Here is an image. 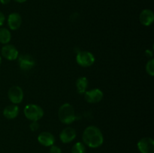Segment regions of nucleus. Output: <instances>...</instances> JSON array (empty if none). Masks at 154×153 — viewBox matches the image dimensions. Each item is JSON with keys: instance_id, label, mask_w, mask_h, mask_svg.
Instances as JSON below:
<instances>
[{"instance_id": "obj_24", "label": "nucleus", "mask_w": 154, "mask_h": 153, "mask_svg": "<svg viewBox=\"0 0 154 153\" xmlns=\"http://www.w3.org/2000/svg\"><path fill=\"white\" fill-rule=\"evenodd\" d=\"M14 1H16L17 2H19V3H23V2H25L26 0H14Z\"/></svg>"}, {"instance_id": "obj_2", "label": "nucleus", "mask_w": 154, "mask_h": 153, "mask_svg": "<svg viewBox=\"0 0 154 153\" xmlns=\"http://www.w3.org/2000/svg\"><path fill=\"white\" fill-rule=\"evenodd\" d=\"M58 117L60 122L63 124H72L76 120L75 108L69 103L63 104L58 110Z\"/></svg>"}, {"instance_id": "obj_25", "label": "nucleus", "mask_w": 154, "mask_h": 153, "mask_svg": "<svg viewBox=\"0 0 154 153\" xmlns=\"http://www.w3.org/2000/svg\"><path fill=\"white\" fill-rule=\"evenodd\" d=\"M1 62H2V58H1V56H0V64H1Z\"/></svg>"}, {"instance_id": "obj_9", "label": "nucleus", "mask_w": 154, "mask_h": 153, "mask_svg": "<svg viewBox=\"0 0 154 153\" xmlns=\"http://www.w3.org/2000/svg\"><path fill=\"white\" fill-rule=\"evenodd\" d=\"M2 56L9 61L16 60L19 56L17 49L12 44H6L1 50Z\"/></svg>"}, {"instance_id": "obj_20", "label": "nucleus", "mask_w": 154, "mask_h": 153, "mask_svg": "<svg viewBox=\"0 0 154 153\" xmlns=\"http://www.w3.org/2000/svg\"><path fill=\"white\" fill-rule=\"evenodd\" d=\"M50 153H62V150L57 146H51L50 148Z\"/></svg>"}, {"instance_id": "obj_5", "label": "nucleus", "mask_w": 154, "mask_h": 153, "mask_svg": "<svg viewBox=\"0 0 154 153\" xmlns=\"http://www.w3.org/2000/svg\"><path fill=\"white\" fill-rule=\"evenodd\" d=\"M17 58L20 68L24 71L31 70L35 65V60L29 54H23L18 56Z\"/></svg>"}, {"instance_id": "obj_19", "label": "nucleus", "mask_w": 154, "mask_h": 153, "mask_svg": "<svg viewBox=\"0 0 154 153\" xmlns=\"http://www.w3.org/2000/svg\"><path fill=\"white\" fill-rule=\"evenodd\" d=\"M39 128H40V125H39L38 121H33L30 123L29 128L32 131H36L37 130H38Z\"/></svg>"}, {"instance_id": "obj_3", "label": "nucleus", "mask_w": 154, "mask_h": 153, "mask_svg": "<svg viewBox=\"0 0 154 153\" xmlns=\"http://www.w3.org/2000/svg\"><path fill=\"white\" fill-rule=\"evenodd\" d=\"M23 112L26 118H28L29 120H31L32 122L38 121L44 116V110L42 106L34 104L26 105Z\"/></svg>"}, {"instance_id": "obj_16", "label": "nucleus", "mask_w": 154, "mask_h": 153, "mask_svg": "<svg viewBox=\"0 0 154 153\" xmlns=\"http://www.w3.org/2000/svg\"><path fill=\"white\" fill-rule=\"evenodd\" d=\"M11 39V34L10 30L6 28H0V43L7 44Z\"/></svg>"}, {"instance_id": "obj_10", "label": "nucleus", "mask_w": 154, "mask_h": 153, "mask_svg": "<svg viewBox=\"0 0 154 153\" xmlns=\"http://www.w3.org/2000/svg\"><path fill=\"white\" fill-rule=\"evenodd\" d=\"M77 136L76 130L72 127H67L63 129L60 134V139L63 143L72 142Z\"/></svg>"}, {"instance_id": "obj_13", "label": "nucleus", "mask_w": 154, "mask_h": 153, "mask_svg": "<svg viewBox=\"0 0 154 153\" xmlns=\"http://www.w3.org/2000/svg\"><path fill=\"white\" fill-rule=\"evenodd\" d=\"M140 22L145 26H149L154 20V14L150 9H144L141 12L139 16Z\"/></svg>"}, {"instance_id": "obj_21", "label": "nucleus", "mask_w": 154, "mask_h": 153, "mask_svg": "<svg viewBox=\"0 0 154 153\" xmlns=\"http://www.w3.org/2000/svg\"><path fill=\"white\" fill-rule=\"evenodd\" d=\"M5 20V16L2 12L0 11V26L4 24Z\"/></svg>"}, {"instance_id": "obj_18", "label": "nucleus", "mask_w": 154, "mask_h": 153, "mask_svg": "<svg viewBox=\"0 0 154 153\" xmlns=\"http://www.w3.org/2000/svg\"><path fill=\"white\" fill-rule=\"evenodd\" d=\"M146 72L150 76H153L154 75V59L153 58H151V59L149 60L147 62V64H146Z\"/></svg>"}, {"instance_id": "obj_11", "label": "nucleus", "mask_w": 154, "mask_h": 153, "mask_svg": "<svg viewBox=\"0 0 154 153\" xmlns=\"http://www.w3.org/2000/svg\"><path fill=\"white\" fill-rule=\"evenodd\" d=\"M38 141L44 146H51L55 142V137L51 132L44 131L38 134Z\"/></svg>"}, {"instance_id": "obj_8", "label": "nucleus", "mask_w": 154, "mask_h": 153, "mask_svg": "<svg viewBox=\"0 0 154 153\" xmlns=\"http://www.w3.org/2000/svg\"><path fill=\"white\" fill-rule=\"evenodd\" d=\"M104 94L99 88H93L90 91H86L84 93V98L86 101L90 104H96L100 102L103 98Z\"/></svg>"}, {"instance_id": "obj_7", "label": "nucleus", "mask_w": 154, "mask_h": 153, "mask_svg": "<svg viewBox=\"0 0 154 153\" xmlns=\"http://www.w3.org/2000/svg\"><path fill=\"white\" fill-rule=\"evenodd\" d=\"M137 146L141 153H154V141L151 137L141 138Z\"/></svg>"}, {"instance_id": "obj_15", "label": "nucleus", "mask_w": 154, "mask_h": 153, "mask_svg": "<svg viewBox=\"0 0 154 153\" xmlns=\"http://www.w3.org/2000/svg\"><path fill=\"white\" fill-rule=\"evenodd\" d=\"M88 87V80L85 76H81L76 81V88L79 94H83L86 92Z\"/></svg>"}, {"instance_id": "obj_17", "label": "nucleus", "mask_w": 154, "mask_h": 153, "mask_svg": "<svg viewBox=\"0 0 154 153\" xmlns=\"http://www.w3.org/2000/svg\"><path fill=\"white\" fill-rule=\"evenodd\" d=\"M72 153H86V147L83 142H78L72 148Z\"/></svg>"}, {"instance_id": "obj_12", "label": "nucleus", "mask_w": 154, "mask_h": 153, "mask_svg": "<svg viewBox=\"0 0 154 153\" xmlns=\"http://www.w3.org/2000/svg\"><path fill=\"white\" fill-rule=\"evenodd\" d=\"M22 24V18L18 13H12L8 17V25L10 29L17 30Z\"/></svg>"}, {"instance_id": "obj_22", "label": "nucleus", "mask_w": 154, "mask_h": 153, "mask_svg": "<svg viewBox=\"0 0 154 153\" xmlns=\"http://www.w3.org/2000/svg\"><path fill=\"white\" fill-rule=\"evenodd\" d=\"M145 54H146V56H147L151 57L152 56H153V52H152V51H150V50H146L145 51Z\"/></svg>"}, {"instance_id": "obj_6", "label": "nucleus", "mask_w": 154, "mask_h": 153, "mask_svg": "<svg viewBox=\"0 0 154 153\" xmlns=\"http://www.w3.org/2000/svg\"><path fill=\"white\" fill-rule=\"evenodd\" d=\"M23 91L18 86H13L8 91V99L14 104H17L22 102L23 99Z\"/></svg>"}, {"instance_id": "obj_4", "label": "nucleus", "mask_w": 154, "mask_h": 153, "mask_svg": "<svg viewBox=\"0 0 154 153\" xmlns=\"http://www.w3.org/2000/svg\"><path fill=\"white\" fill-rule=\"evenodd\" d=\"M94 55L89 51H79L77 53L76 61L80 66L87 68L93 65L95 62Z\"/></svg>"}, {"instance_id": "obj_23", "label": "nucleus", "mask_w": 154, "mask_h": 153, "mask_svg": "<svg viewBox=\"0 0 154 153\" xmlns=\"http://www.w3.org/2000/svg\"><path fill=\"white\" fill-rule=\"evenodd\" d=\"M11 2V0H0V2L3 4H8Z\"/></svg>"}, {"instance_id": "obj_1", "label": "nucleus", "mask_w": 154, "mask_h": 153, "mask_svg": "<svg viewBox=\"0 0 154 153\" xmlns=\"http://www.w3.org/2000/svg\"><path fill=\"white\" fill-rule=\"evenodd\" d=\"M82 140L84 145H87L90 148H96L102 145L104 136L102 130L99 128L94 125H90L84 130Z\"/></svg>"}, {"instance_id": "obj_14", "label": "nucleus", "mask_w": 154, "mask_h": 153, "mask_svg": "<svg viewBox=\"0 0 154 153\" xmlns=\"http://www.w3.org/2000/svg\"><path fill=\"white\" fill-rule=\"evenodd\" d=\"M20 109L17 104L8 105L3 110V116L8 119H14L18 116Z\"/></svg>"}]
</instances>
